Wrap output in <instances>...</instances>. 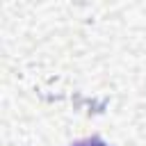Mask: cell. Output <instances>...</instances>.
I'll return each instance as SVG.
<instances>
[{
    "mask_svg": "<svg viewBox=\"0 0 146 146\" xmlns=\"http://www.w3.org/2000/svg\"><path fill=\"white\" fill-rule=\"evenodd\" d=\"M71 146H110L107 141H103L100 137H87V139H80V141H73Z\"/></svg>",
    "mask_w": 146,
    "mask_h": 146,
    "instance_id": "cell-1",
    "label": "cell"
}]
</instances>
